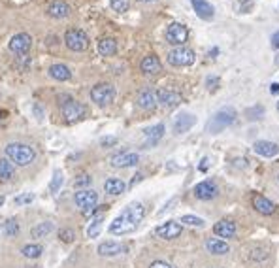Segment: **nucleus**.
I'll list each match as a JSON object with an SVG mask.
<instances>
[{"label": "nucleus", "mask_w": 279, "mask_h": 268, "mask_svg": "<svg viewBox=\"0 0 279 268\" xmlns=\"http://www.w3.org/2000/svg\"><path fill=\"white\" fill-rule=\"evenodd\" d=\"M74 202H76L78 208H81L83 214L89 215L93 214L94 206L98 204V194L94 193L93 189H80L78 193L74 194Z\"/></svg>", "instance_id": "obj_3"}, {"label": "nucleus", "mask_w": 279, "mask_h": 268, "mask_svg": "<svg viewBox=\"0 0 279 268\" xmlns=\"http://www.w3.org/2000/svg\"><path fill=\"white\" fill-rule=\"evenodd\" d=\"M187 38H189V30H187V27L181 25V23H172V25L166 28V40L168 44H172V46L181 47L187 42Z\"/></svg>", "instance_id": "obj_9"}, {"label": "nucleus", "mask_w": 279, "mask_h": 268, "mask_svg": "<svg viewBox=\"0 0 279 268\" xmlns=\"http://www.w3.org/2000/svg\"><path fill=\"white\" fill-rule=\"evenodd\" d=\"M64 183V178H62V172L60 170H55L53 174V180H51V183H49V189H51V193H57L60 189V185Z\"/></svg>", "instance_id": "obj_33"}, {"label": "nucleus", "mask_w": 279, "mask_h": 268, "mask_svg": "<svg viewBox=\"0 0 279 268\" xmlns=\"http://www.w3.org/2000/svg\"><path fill=\"white\" fill-rule=\"evenodd\" d=\"M47 14L51 15V17H55V19H64V17L70 15V6H68L66 2H62V0H55L47 8Z\"/></svg>", "instance_id": "obj_20"}, {"label": "nucleus", "mask_w": 279, "mask_h": 268, "mask_svg": "<svg viewBox=\"0 0 279 268\" xmlns=\"http://www.w3.org/2000/svg\"><path fill=\"white\" fill-rule=\"evenodd\" d=\"M21 253L25 255L27 259H38V257L44 253V248H42L40 244H27V246L23 248Z\"/></svg>", "instance_id": "obj_32"}, {"label": "nucleus", "mask_w": 279, "mask_h": 268, "mask_svg": "<svg viewBox=\"0 0 279 268\" xmlns=\"http://www.w3.org/2000/svg\"><path fill=\"white\" fill-rule=\"evenodd\" d=\"M194 51L193 49H187V47H176L168 53V62L172 66H191L194 62Z\"/></svg>", "instance_id": "obj_7"}, {"label": "nucleus", "mask_w": 279, "mask_h": 268, "mask_svg": "<svg viewBox=\"0 0 279 268\" xmlns=\"http://www.w3.org/2000/svg\"><path fill=\"white\" fill-rule=\"evenodd\" d=\"M30 47H32V38H30V34L27 32L15 34L14 38L10 40V49H12L15 55H27L28 51H30Z\"/></svg>", "instance_id": "obj_10"}, {"label": "nucleus", "mask_w": 279, "mask_h": 268, "mask_svg": "<svg viewBox=\"0 0 279 268\" xmlns=\"http://www.w3.org/2000/svg\"><path fill=\"white\" fill-rule=\"evenodd\" d=\"M206 248L212 255H226L228 253V244L223 238H210L206 242Z\"/></svg>", "instance_id": "obj_24"}, {"label": "nucleus", "mask_w": 279, "mask_h": 268, "mask_svg": "<svg viewBox=\"0 0 279 268\" xmlns=\"http://www.w3.org/2000/svg\"><path fill=\"white\" fill-rule=\"evenodd\" d=\"M181 230H183L181 223L166 221V223H162V225H159V227L155 228V234L160 236V238H164V240H173V238H178V236L181 234Z\"/></svg>", "instance_id": "obj_11"}, {"label": "nucleus", "mask_w": 279, "mask_h": 268, "mask_svg": "<svg viewBox=\"0 0 279 268\" xmlns=\"http://www.w3.org/2000/svg\"><path fill=\"white\" fill-rule=\"evenodd\" d=\"M262 114H264V110L260 106H255V108H249V110H247V117H249V119H260Z\"/></svg>", "instance_id": "obj_40"}, {"label": "nucleus", "mask_w": 279, "mask_h": 268, "mask_svg": "<svg viewBox=\"0 0 279 268\" xmlns=\"http://www.w3.org/2000/svg\"><path fill=\"white\" fill-rule=\"evenodd\" d=\"M181 223L191 225V227H204V225H206V221L196 217V215H183V217H181Z\"/></svg>", "instance_id": "obj_35"}, {"label": "nucleus", "mask_w": 279, "mask_h": 268, "mask_svg": "<svg viewBox=\"0 0 279 268\" xmlns=\"http://www.w3.org/2000/svg\"><path fill=\"white\" fill-rule=\"evenodd\" d=\"M149 268H173V266L166 261H153L149 264Z\"/></svg>", "instance_id": "obj_42"}, {"label": "nucleus", "mask_w": 279, "mask_h": 268, "mask_svg": "<svg viewBox=\"0 0 279 268\" xmlns=\"http://www.w3.org/2000/svg\"><path fill=\"white\" fill-rule=\"evenodd\" d=\"M49 76L57 81H68L72 78V72L66 64H51L49 66Z\"/></svg>", "instance_id": "obj_25"}, {"label": "nucleus", "mask_w": 279, "mask_h": 268, "mask_svg": "<svg viewBox=\"0 0 279 268\" xmlns=\"http://www.w3.org/2000/svg\"><path fill=\"white\" fill-rule=\"evenodd\" d=\"M15 176L14 164L8 161V159H0V180L10 181Z\"/></svg>", "instance_id": "obj_30"}, {"label": "nucleus", "mask_w": 279, "mask_h": 268, "mask_svg": "<svg viewBox=\"0 0 279 268\" xmlns=\"http://www.w3.org/2000/svg\"><path fill=\"white\" fill-rule=\"evenodd\" d=\"M157 100L162 104V106H166V108H173V106H178L181 102V96L180 93H173V91H159L157 93Z\"/></svg>", "instance_id": "obj_22"}, {"label": "nucleus", "mask_w": 279, "mask_h": 268, "mask_svg": "<svg viewBox=\"0 0 279 268\" xmlns=\"http://www.w3.org/2000/svg\"><path fill=\"white\" fill-rule=\"evenodd\" d=\"M112 8L115 12L123 14V12H126V10L130 8V2H128V0H112Z\"/></svg>", "instance_id": "obj_36"}, {"label": "nucleus", "mask_w": 279, "mask_h": 268, "mask_svg": "<svg viewBox=\"0 0 279 268\" xmlns=\"http://www.w3.org/2000/svg\"><path fill=\"white\" fill-rule=\"evenodd\" d=\"M104 148H108V146H113V144H117V138L115 136H110V138H102V142H100Z\"/></svg>", "instance_id": "obj_44"}, {"label": "nucleus", "mask_w": 279, "mask_h": 268, "mask_svg": "<svg viewBox=\"0 0 279 268\" xmlns=\"http://www.w3.org/2000/svg\"><path fill=\"white\" fill-rule=\"evenodd\" d=\"M2 204H4V198H0V206H2Z\"/></svg>", "instance_id": "obj_51"}, {"label": "nucleus", "mask_w": 279, "mask_h": 268, "mask_svg": "<svg viewBox=\"0 0 279 268\" xmlns=\"http://www.w3.org/2000/svg\"><path fill=\"white\" fill-rule=\"evenodd\" d=\"M91 98L93 102H96L98 106H108L115 100V89L110 83H98L91 89Z\"/></svg>", "instance_id": "obj_6"}, {"label": "nucleus", "mask_w": 279, "mask_h": 268, "mask_svg": "<svg viewBox=\"0 0 279 268\" xmlns=\"http://www.w3.org/2000/svg\"><path fill=\"white\" fill-rule=\"evenodd\" d=\"M104 189H106V193H110V194H121V193H125L126 185L123 180L110 178V180H106V183H104Z\"/></svg>", "instance_id": "obj_28"}, {"label": "nucleus", "mask_w": 279, "mask_h": 268, "mask_svg": "<svg viewBox=\"0 0 279 268\" xmlns=\"http://www.w3.org/2000/svg\"><path fill=\"white\" fill-rule=\"evenodd\" d=\"M59 238L64 242V244H70V242H74V238H76V232H74L72 228H62L59 232Z\"/></svg>", "instance_id": "obj_38"}, {"label": "nucleus", "mask_w": 279, "mask_h": 268, "mask_svg": "<svg viewBox=\"0 0 279 268\" xmlns=\"http://www.w3.org/2000/svg\"><path fill=\"white\" fill-rule=\"evenodd\" d=\"M146 215V208L142 202H130L123 212H121L110 225V232L115 236H123V234H130L134 232L138 225L142 223Z\"/></svg>", "instance_id": "obj_1"}, {"label": "nucleus", "mask_w": 279, "mask_h": 268, "mask_svg": "<svg viewBox=\"0 0 279 268\" xmlns=\"http://www.w3.org/2000/svg\"><path fill=\"white\" fill-rule=\"evenodd\" d=\"M102 223H104V214L93 217V221H91V225L87 228V236L89 238H96L100 234V230H102Z\"/></svg>", "instance_id": "obj_31"}, {"label": "nucleus", "mask_w": 279, "mask_h": 268, "mask_svg": "<svg viewBox=\"0 0 279 268\" xmlns=\"http://www.w3.org/2000/svg\"><path fill=\"white\" fill-rule=\"evenodd\" d=\"M74 185H76V187H87V185H91V176H87V174L78 176L76 181H74Z\"/></svg>", "instance_id": "obj_41"}, {"label": "nucleus", "mask_w": 279, "mask_h": 268, "mask_svg": "<svg viewBox=\"0 0 279 268\" xmlns=\"http://www.w3.org/2000/svg\"><path fill=\"white\" fill-rule=\"evenodd\" d=\"M234 119H236V114H234L232 110H221V112H217V114L213 115L212 121H210V125H207V130L212 134H217L221 132L223 128L230 127L234 123Z\"/></svg>", "instance_id": "obj_5"}, {"label": "nucleus", "mask_w": 279, "mask_h": 268, "mask_svg": "<svg viewBox=\"0 0 279 268\" xmlns=\"http://www.w3.org/2000/svg\"><path fill=\"white\" fill-rule=\"evenodd\" d=\"M64 44L72 51H85L89 47V36L80 28H70L64 34Z\"/></svg>", "instance_id": "obj_4"}, {"label": "nucleus", "mask_w": 279, "mask_h": 268, "mask_svg": "<svg viewBox=\"0 0 279 268\" xmlns=\"http://www.w3.org/2000/svg\"><path fill=\"white\" fill-rule=\"evenodd\" d=\"M34 114H36V117H38V119H42V117H44V112H42L40 104H34Z\"/></svg>", "instance_id": "obj_45"}, {"label": "nucleus", "mask_w": 279, "mask_h": 268, "mask_svg": "<svg viewBox=\"0 0 279 268\" xmlns=\"http://www.w3.org/2000/svg\"><path fill=\"white\" fill-rule=\"evenodd\" d=\"M162 134H164V125L162 123H159V125H155V127H151V128H147L146 130V138H147V142L144 144L146 148H149V146H155L157 142L162 138Z\"/></svg>", "instance_id": "obj_26"}, {"label": "nucleus", "mask_w": 279, "mask_h": 268, "mask_svg": "<svg viewBox=\"0 0 279 268\" xmlns=\"http://www.w3.org/2000/svg\"><path fill=\"white\" fill-rule=\"evenodd\" d=\"M251 8H253L251 0H238V2H236V10H238L239 14H247Z\"/></svg>", "instance_id": "obj_39"}, {"label": "nucleus", "mask_w": 279, "mask_h": 268, "mask_svg": "<svg viewBox=\"0 0 279 268\" xmlns=\"http://www.w3.org/2000/svg\"><path fill=\"white\" fill-rule=\"evenodd\" d=\"M275 64H277V66H279V55H277V59H275Z\"/></svg>", "instance_id": "obj_50"}, {"label": "nucleus", "mask_w": 279, "mask_h": 268, "mask_svg": "<svg viewBox=\"0 0 279 268\" xmlns=\"http://www.w3.org/2000/svg\"><path fill=\"white\" fill-rule=\"evenodd\" d=\"M6 157L8 161L15 162L17 166H28L36 159V151L30 146H27V144L12 142V144L6 146Z\"/></svg>", "instance_id": "obj_2"}, {"label": "nucleus", "mask_w": 279, "mask_h": 268, "mask_svg": "<svg viewBox=\"0 0 279 268\" xmlns=\"http://www.w3.org/2000/svg\"><path fill=\"white\" fill-rule=\"evenodd\" d=\"M140 157L136 153H117L112 157V166L115 168H126L138 164Z\"/></svg>", "instance_id": "obj_17"}, {"label": "nucleus", "mask_w": 279, "mask_h": 268, "mask_svg": "<svg viewBox=\"0 0 279 268\" xmlns=\"http://www.w3.org/2000/svg\"><path fill=\"white\" fill-rule=\"evenodd\" d=\"M198 170H200V172H206V170H207V159H202V161H200Z\"/></svg>", "instance_id": "obj_46"}, {"label": "nucleus", "mask_w": 279, "mask_h": 268, "mask_svg": "<svg viewBox=\"0 0 279 268\" xmlns=\"http://www.w3.org/2000/svg\"><path fill=\"white\" fill-rule=\"evenodd\" d=\"M253 208L262 215H272L275 212V204L272 200H268L266 196H262V194H255L253 196Z\"/></svg>", "instance_id": "obj_16"}, {"label": "nucleus", "mask_w": 279, "mask_h": 268, "mask_svg": "<svg viewBox=\"0 0 279 268\" xmlns=\"http://www.w3.org/2000/svg\"><path fill=\"white\" fill-rule=\"evenodd\" d=\"M115 51H117V42L113 38H102L98 42V53L102 57H112Z\"/></svg>", "instance_id": "obj_27"}, {"label": "nucleus", "mask_w": 279, "mask_h": 268, "mask_svg": "<svg viewBox=\"0 0 279 268\" xmlns=\"http://www.w3.org/2000/svg\"><path fill=\"white\" fill-rule=\"evenodd\" d=\"M4 234H6V236L19 234V225H17V221H15V219H8V221L4 223Z\"/></svg>", "instance_id": "obj_34"}, {"label": "nucleus", "mask_w": 279, "mask_h": 268, "mask_svg": "<svg viewBox=\"0 0 279 268\" xmlns=\"http://www.w3.org/2000/svg\"><path fill=\"white\" fill-rule=\"evenodd\" d=\"M85 106L81 102L74 100V98H68L66 102H62V115L66 117L68 123H76L85 117Z\"/></svg>", "instance_id": "obj_8"}, {"label": "nucleus", "mask_w": 279, "mask_h": 268, "mask_svg": "<svg viewBox=\"0 0 279 268\" xmlns=\"http://www.w3.org/2000/svg\"><path fill=\"white\" fill-rule=\"evenodd\" d=\"M217 193H219V189H217V185L212 180L202 181V183H198L194 187V196L200 198V200H212V198L217 196Z\"/></svg>", "instance_id": "obj_12"}, {"label": "nucleus", "mask_w": 279, "mask_h": 268, "mask_svg": "<svg viewBox=\"0 0 279 268\" xmlns=\"http://www.w3.org/2000/svg\"><path fill=\"white\" fill-rule=\"evenodd\" d=\"M142 2H155V0H142Z\"/></svg>", "instance_id": "obj_52"}, {"label": "nucleus", "mask_w": 279, "mask_h": 268, "mask_svg": "<svg viewBox=\"0 0 279 268\" xmlns=\"http://www.w3.org/2000/svg\"><path fill=\"white\" fill-rule=\"evenodd\" d=\"M277 110H279V102H277Z\"/></svg>", "instance_id": "obj_53"}, {"label": "nucleus", "mask_w": 279, "mask_h": 268, "mask_svg": "<svg viewBox=\"0 0 279 268\" xmlns=\"http://www.w3.org/2000/svg\"><path fill=\"white\" fill-rule=\"evenodd\" d=\"M53 228H55V225L51 221H44V223H38L36 227H32L30 234H32V238H46Z\"/></svg>", "instance_id": "obj_29"}, {"label": "nucleus", "mask_w": 279, "mask_h": 268, "mask_svg": "<svg viewBox=\"0 0 279 268\" xmlns=\"http://www.w3.org/2000/svg\"><path fill=\"white\" fill-rule=\"evenodd\" d=\"M96 251H98L100 257H115V255H121L125 251V246L119 244V242L108 240V242H102Z\"/></svg>", "instance_id": "obj_14"}, {"label": "nucleus", "mask_w": 279, "mask_h": 268, "mask_svg": "<svg viewBox=\"0 0 279 268\" xmlns=\"http://www.w3.org/2000/svg\"><path fill=\"white\" fill-rule=\"evenodd\" d=\"M196 125V117L193 114H180L173 121V132L176 134H185L189 132V128H193Z\"/></svg>", "instance_id": "obj_13"}, {"label": "nucleus", "mask_w": 279, "mask_h": 268, "mask_svg": "<svg viewBox=\"0 0 279 268\" xmlns=\"http://www.w3.org/2000/svg\"><path fill=\"white\" fill-rule=\"evenodd\" d=\"M270 91H272V94H277L279 93V83H272V85H270Z\"/></svg>", "instance_id": "obj_48"}, {"label": "nucleus", "mask_w": 279, "mask_h": 268, "mask_svg": "<svg viewBox=\"0 0 279 268\" xmlns=\"http://www.w3.org/2000/svg\"><path fill=\"white\" fill-rule=\"evenodd\" d=\"M191 4H193L194 12L200 19H212L213 14H215V10L207 0H191Z\"/></svg>", "instance_id": "obj_21"}, {"label": "nucleus", "mask_w": 279, "mask_h": 268, "mask_svg": "<svg viewBox=\"0 0 279 268\" xmlns=\"http://www.w3.org/2000/svg\"><path fill=\"white\" fill-rule=\"evenodd\" d=\"M32 200H34V194L32 193H23V194H19V196H15L14 204H17V206H23V204H30Z\"/></svg>", "instance_id": "obj_37"}, {"label": "nucleus", "mask_w": 279, "mask_h": 268, "mask_svg": "<svg viewBox=\"0 0 279 268\" xmlns=\"http://www.w3.org/2000/svg\"><path fill=\"white\" fill-rule=\"evenodd\" d=\"M272 46L273 47H279V30L272 36Z\"/></svg>", "instance_id": "obj_47"}, {"label": "nucleus", "mask_w": 279, "mask_h": 268, "mask_svg": "<svg viewBox=\"0 0 279 268\" xmlns=\"http://www.w3.org/2000/svg\"><path fill=\"white\" fill-rule=\"evenodd\" d=\"M255 153L260 155V157H266V159H270V157H275L279 153V146L277 144H273V142H266V140H260L257 142L255 146Z\"/></svg>", "instance_id": "obj_15"}, {"label": "nucleus", "mask_w": 279, "mask_h": 268, "mask_svg": "<svg viewBox=\"0 0 279 268\" xmlns=\"http://www.w3.org/2000/svg\"><path fill=\"white\" fill-rule=\"evenodd\" d=\"M140 68H142V72H144V74L155 76V74H159L160 70H162V64H160V60L157 59L155 55H147L146 59L142 60Z\"/></svg>", "instance_id": "obj_19"}, {"label": "nucleus", "mask_w": 279, "mask_h": 268, "mask_svg": "<svg viewBox=\"0 0 279 268\" xmlns=\"http://www.w3.org/2000/svg\"><path fill=\"white\" fill-rule=\"evenodd\" d=\"M213 232L217 234V238H232L234 234H236V223L232 221H219L213 225Z\"/></svg>", "instance_id": "obj_18"}, {"label": "nucleus", "mask_w": 279, "mask_h": 268, "mask_svg": "<svg viewBox=\"0 0 279 268\" xmlns=\"http://www.w3.org/2000/svg\"><path fill=\"white\" fill-rule=\"evenodd\" d=\"M207 87H210V91H215V89L219 87V80L210 76V78H207Z\"/></svg>", "instance_id": "obj_43"}, {"label": "nucleus", "mask_w": 279, "mask_h": 268, "mask_svg": "<svg viewBox=\"0 0 279 268\" xmlns=\"http://www.w3.org/2000/svg\"><path fill=\"white\" fill-rule=\"evenodd\" d=\"M140 180H142V174H136V176H134V180H132V185H134V183H138Z\"/></svg>", "instance_id": "obj_49"}, {"label": "nucleus", "mask_w": 279, "mask_h": 268, "mask_svg": "<svg viewBox=\"0 0 279 268\" xmlns=\"http://www.w3.org/2000/svg\"><path fill=\"white\" fill-rule=\"evenodd\" d=\"M157 102H159L157 100V93L149 91V89H146V91H142L138 94V106L142 110H153L157 106Z\"/></svg>", "instance_id": "obj_23"}]
</instances>
